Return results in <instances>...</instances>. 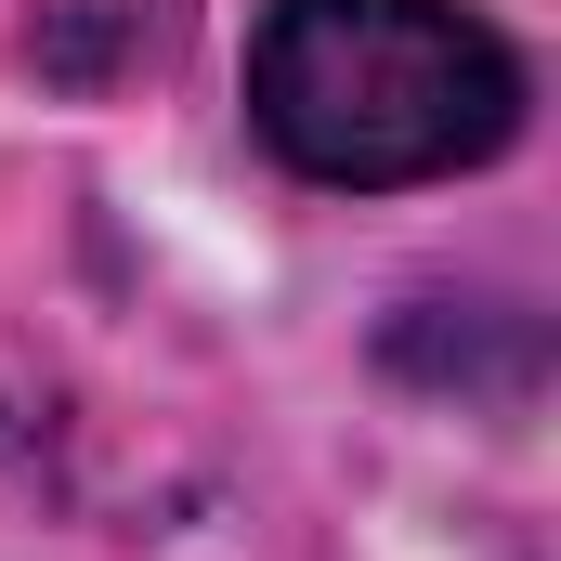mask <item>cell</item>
Wrapping results in <instances>:
<instances>
[{"instance_id":"1","label":"cell","mask_w":561,"mask_h":561,"mask_svg":"<svg viewBox=\"0 0 561 561\" xmlns=\"http://www.w3.org/2000/svg\"><path fill=\"white\" fill-rule=\"evenodd\" d=\"M249 118L313 183H444L523 131V53L457 0H275Z\"/></svg>"}]
</instances>
